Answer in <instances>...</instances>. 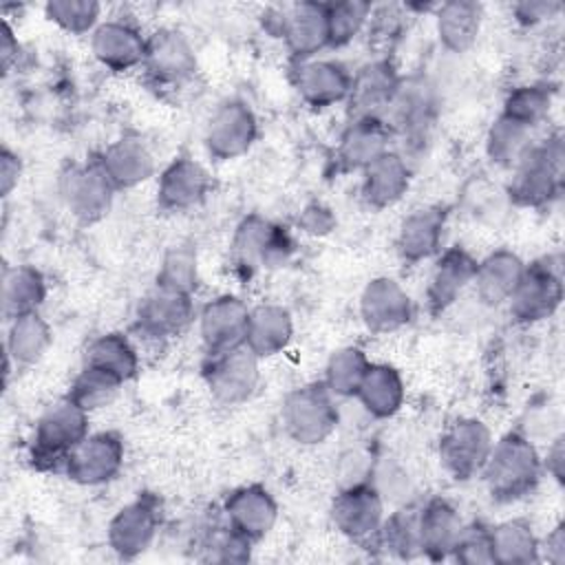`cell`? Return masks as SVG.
I'll list each match as a JSON object with an SVG mask.
<instances>
[{"label":"cell","instance_id":"15","mask_svg":"<svg viewBox=\"0 0 565 565\" xmlns=\"http://www.w3.org/2000/svg\"><path fill=\"white\" fill-rule=\"evenodd\" d=\"M256 117L245 102L232 99L216 108L207 124L205 143L218 159H234L249 150L256 139Z\"/></svg>","mask_w":565,"mask_h":565},{"label":"cell","instance_id":"35","mask_svg":"<svg viewBox=\"0 0 565 565\" xmlns=\"http://www.w3.org/2000/svg\"><path fill=\"white\" fill-rule=\"evenodd\" d=\"M84 364L97 366V369L119 377L121 382H126L137 373L139 360H137V351L128 342V338H124L121 333H106V335L95 338L88 344Z\"/></svg>","mask_w":565,"mask_h":565},{"label":"cell","instance_id":"11","mask_svg":"<svg viewBox=\"0 0 565 565\" xmlns=\"http://www.w3.org/2000/svg\"><path fill=\"white\" fill-rule=\"evenodd\" d=\"M143 66L157 88H174L196 73V57L179 31L161 29L146 40Z\"/></svg>","mask_w":565,"mask_h":565},{"label":"cell","instance_id":"45","mask_svg":"<svg viewBox=\"0 0 565 565\" xmlns=\"http://www.w3.org/2000/svg\"><path fill=\"white\" fill-rule=\"evenodd\" d=\"M46 15L71 33H86L97 22L99 4L93 0H53L46 4Z\"/></svg>","mask_w":565,"mask_h":565},{"label":"cell","instance_id":"12","mask_svg":"<svg viewBox=\"0 0 565 565\" xmlns=\"http://www.w3.org/2000/svg\"><path fill=\"white\" fill-rule=\"evenodd\" d=\"M62 192L68 210L86 223L102 218L113 201L115 183L104 170L102 159H90L84 166L73 168L62 183Z\"/></svg>","mask_w":565,"mask_h":565},{"label":"cell","instance_id":"25","mask_svg":"<svg viewBox=\"0 0 565 565\" xmlns=\"http://www.w3.org/2000/svg\"><path fill=\"white\" fill-rule=\"evenodd\" d=\"M388 137L391 128L380 117L353 119L340 141L338 163H342L344 170H364L388 150Z\"/></svg>","mask_w":565,"mask_h":565},{"label":"cell","instance_id":"18","mask_svg":"<svg viewBox=\"0 0 565 565\" xmlns=\"http://www.w3.org/2000/svg\"><path fill=\"white\" fill-rule=\"evenodd\" d=\"M360 311L364 324L375 333H388L411 320L413 307L406 291L391 278H375L366 285Z\"/></svg>","mask_w":565,"mask_h":565},{"label":"cell","instance_id":"9","mask_svg":"<svg viewBox=\"0 0 565 565\" xmlns=\"http://www.w3.org/2000/svg\"><path fill=\"white\" fill-rule=\"evenodd\" d=\"M382 510L384 505L380 490L366 481H355L333 499L331 516L344 536L351 541L371 543L384 521Z\"/></svg>","mask_w":565,"mask_h":565},{"label":"cell","instance_id":"16","mask_svg":"<svg viewBox=\"0 0 565 565\" xmlns=\"http://www.w3.org/2000/svg\"><path fill=\"white\" fill-rule=\"evenodd\" d=\"M192 294L157 285L139 305L137 327L152 338L181 333L192 320Z\"/></svg>","mask_w":565,"mask_h":565},{"label":"cell","instance_id":"21","mask_svg":"<svg viewBox=\"0 0 565 565\" xmlns=\"http://www.w3.org/2000/svg\"><path fill=\"white\" fill-rule=\"evenodd\" d=\"M205 168L188 157L174 159L159 179V205L168 212H183L199 205L210 190Z\"/></svg>","mask_w":565,"mask_h":565},{"label":"cell","instance_id":"42","mask_svg":"<svg viewBox=\"0 0 565 565\" xmlns=\"http://www.w3.org/2000/svg\"><path fill=\"white\" fill-rule=\"evenodd\" d=\"M371 15L369 2H335L327 4V22H329V46H342L355 38L362 24Z\"/></svg>","mask_w":565,"mask_h":565},{"label":"cell","instance_id":"29","mask_svg":"<svg viewBox=\"0 0 565 565\" xmlns=\"http://www.w3.org/2000/svg\"><path fill=\"white\" fill-rule=\"evenodd\" d=\"M291 316L280 305H260L249 311L245 347L256 358H269L280 353L291 340Z\"/></svg>","mask_w":565,"mask_h":565},{"label":"cell","instance_id":"43","mask_svg":"<svg viewBox=\"0 0 565 565\" xmlns=\"http://www.w3.org/2000/svg\"><path fill=\"white\" fill-rule=\"evenodd\" d=\"M157 285L192 294L196 289V254L188 245L172 247L157 276Z\"/></svg>","mask_w":565,"mask_h":565},{"label":"cell","instance_id":"24","mask_svg":"<svg viewBox=\"0 0 565 565\" xmlns=\"http://www.w3.org/2000/svg\"><path fill=\"white\" fill-rule=\"evenodd\" d=\"M477 265L479 263L461 247H450L439 256L426 289V300L433 313L446 311L457 300L463 287L475 280Z\"/></svg>","mask_w":565,"mask_h":565},{"label":"cell","instance_id":"5","mask_svg":"<svg viewBox=\"0 0 565 565\" xmlns=\"http://www.w3.org/2000/svg\"><path fill=\"white\" fill-rule=\"evenodd\" d=\"M333 393L324 382L307 384L287 395L282 404V422L287 433L300 444H320L338 424Z\"/></svg>","mask_w":565,"mask_h":565},{"label":"cell","instance_id":"7","mask_svg":"<svg viewBox=\"0 0 565 565\" xmlns=\"http://www.w3.org/2000/svg\"><path fill=\"white\" fill-rule=\"evenodd\" d=\"M492 450L490 430L477 419H459L439 439V459L459 481L477 477Z\"/></svg>","mask_w":565,"mask_h":565},{"label":"cell","instance_id":"14","mask_svg":"<svg viewBox=\"0 0 565 565\" xmlns=\"http://www.w3.org/2000/svg\"><path fill=\"white\" fill-rule=\"evenodd\" d=\"M274 22L267 29L289 44L296 57H309L322 46L329 44V22H327V4L318 2H300L289 7L287 11L271 18Z\"/></svg>","mask_w":565,"mask_h":565},{"label":"cell","instance_id":"31","mask_svg":"<svg viewBox=\"0 0 565 565\" xmlns=\"http://www.w3.org/2000/svg\"><path fill=\"white\" fill-rule=\"evenodd\" d=\"M523 263L519 260L516 254L508 249H499L490 254L486 260L477 265L475 274V285L477 294L486 305H499L510 300L521 274H523Z\"/></svg>","mask_w":565,"mask_h":565},{"label":"cell","instance_id":"10","mask_svg":"<svg viewBox=\"0 0 565 565\" xmlns=\"http://www.w3.org/2000/svg\"><path fill=\"white\" fill-rule=\"evenodd\" d=\"M161 525V508L157 497L139 494L121 508L108 525V543L121 558H135L146 552Z\"/></svg>","mask_w":565,"mask_h":565},{"label":"cell","instance_id":"20","mask_svg":"<svg viewBox=\"0 0 565 565\" xmlns=\"http://www.w3.org/2000/svg\"><path fill=\"white\" fill-rule=\"evenodd\" d=\"M353 77L347 68L331 60L300 62L294 73V84L302 99L316 108L333 106L349 97Z\"/></svg>","mask_w":565,"mask_h":565},{"label":"cell","instance_id":"44","mask_svg":"<svg viewBox=\"0 0 565 565\" xmlns=\"http://www.w3.org/2000/svg\"><path fill=\"white\" fill-rule=\"evenodd\" d=\"M547 108H550V95L547 90H543V86H521L508 95L505 108L501 115L527 128H534L547 115Z\"/></svg>","mask_w":565,"mask_h":565},{"label":"cell","instance_id":"4","mask_svg":"<svg viewBox=\"0 0 565 565\" xmlns=\"http://www.w3.org/2000/svg\"><path fill=\"white\" fill-rule=\"evenodd\" d=\"M291 252L294 241L287 227L274 225L258 214L243 218L232 241V260L247 276L260 267L287 263Z\"/></svg>","mask_w":565,"mask_h":565},{"label":"cell","instance_id":"23","mask_svg":"<svg viewBox=\"0 0 565 565\" xmlns=\"http://www.w3.org/2000/svg\"><path fill=\"white\" fill-rule=\"evenodd\" d=\"M95 57L110 71H128L143 64L146 40L141 33L121 20H108L93 31L90 40Z\"/></svg>","mask_w":565,"mask_h":565},{"label":"cell","instance_id":"38","mask_svg":"<svg viewBox=\"0 0 565 565\" xmlns=\"http://www.w3.org/2000/svg\"><path fill=\"white\" fill-rule=\"evenodd\" d=\"M380 547H386L393 556L413 558L422 554L419 547V510L404 508L382 521L375 539Z\"/></svg>","mask_w":565,"mask_h":565},{"label":"cell","instance_id":"26","mask_svg":"<svg viewBox=\"0 0 565 565\" xmlns=\"http://www.w3.org/2000/svg\"><path fill=\"white\" fill-rule=\"evenodd\" d=\"M463 530L457 510L444 499H430L419 508V547L430 558H446Z\"/></svg>","mask_w":565,"mask_h":565},{"label":"cell","instance_id":"2","mask_svg":"<svg viewBox=\"0 0 565 565\" xmlns=\"http://www.w3.org/2000/svg\"><path fill=\"white\" fill-rule=\"evenodd\" d=\"M88 437V413L68 397L49 406L35 424L31 461L40 470L64 468L68 455Z\"/></svg>","mask_w":565,"mask_h":565},{"label":"cell","instance_id":"50","mask_svg":"<svg viewBox=\"0 0 565 565\" xmlns=\"http://www.w3.org/2000/svg\"><path fill=\"white\" fill-rule=\"evenodd\" d=\"M561 4H547V2H523L516 7V15L523 22H536L541 18H547L552 11H556Z\"/></svg>","mask_w":565,"mask_h":565},{"label":"cell","instance_id":"36","mask_svg":"<svg viewBox=\"0 0 565 565\" xmlns=\"http://www.w3.org/2000/svg\"><path fill=\"white\" fill-rule=\"evenodd\" d=\"M51 342L49 324L33 313H24L11 320V329L7 335V353L15 364H33L42 358Z\"/></svg>","mask_w":565,"mask_h":565},{"label":"cell","instance_id":"48","mask_svg":"<svg viewBox=\"0 0 565 565\" xmlns=\"http://www.w3.org/2000/svg\"><path fill=\"white\" fill-rule=\"evenodd\" d=\"M298 225L302 227V232L313 234V236H322L329 234L331 227L335 225V218L331 214L329 207H324L322 203H311L302 210V214L298 216Z\"/></svg>","mask_w":565,"mask_h":565},{"label":"cell","instance_id":"33","mask_svg":"<svg viewBox=\"0 0 565 565\" xmlns=\"http://www.w3.org/2000/svg\"><path fill=\"white\" fill-rule=\"evenodd\" d=\"M364 408L375 417H391L404 399V384L399 373L388 364H371L355 393Z\"/></svg>","mask_w":565,"mask_h":565},{"label":"cell","instance_id":"27","mask_svg":"<svg viewBox=\"0 0 565 565\" xmlns=\"http://www.w3.org/2000/svg\"><path fill=\"white\" fill-rule=\"evenodd\" d=\"M411 170L397 152L380 154L371 166L364 168L362 196L373 207H388L402 199L408 190Z\"/></svg>","mask_w":565,"mask_h":565},{"label":"cell","instance_id":"32","mask_svg":"<svg viewBox=\"0 0 565 565\" xmlns=\"http://www.w3.org/2000/svg\"><path fill=\"white\" fill-rule=\"evenodd\" d=\"M46 296V282L42 274L29 265L7 267L2 276V313L13 320L24 313H33Z\"/></svg>","mask_w":565,"mask_h":565},{"label":"cell","instance_id":"19","mask_svg":"<svg viewBox=\"0 0 565 565\" xmlns=\"http://www.w3.org/2000/svg\"><path fill=\"white\" fill-rule=\"evenodd\" d=\"M399 90V79L388 60H375L360 68L351 82L349 104L353 119L377 117V113L393 104Z\"/></svg>","mask_w":565,"mask_h":565},{"label":"cell","instance_id":"13","mask_svg":"<svg viewBox=\"0 0 565 565\" xmlns=\"http://www.w3.org/2000/svg\"><path fill=\"white\" fill-rule=\"evenodd\" d=\"M124 463V441L117 433L88 435L66 459L64 472L84 486L110 481Z\"/></svg>","mask_w":565,"mask_h":565},{"label":"cell","instance_id":"8","mask_svg":"<svg viewBox=\"0 0 565 565\" xmlns=\"http://www.w3.org/2000/svg\"><path fill=\"white\" fill-rule=\"evenodd\" d=\"M212 395L223 404L245 402L258 382V358L245 347L207 355L203 369Z\"/></svg>","mask_w":565,"mask_h":565},{"label":"cell","instance_id":"34","mask_svg":"<svg viewBox=\"0 0 565 565\" xmlns=\"http://www.w3.org/2000/svg\"><path fill=\"white\" fill-rule=\"evenodd\" d=\"M481 26V7L477 2H466V0H455L446 2L439 9V40L444 42L446 49L461 53L472 46L477 40Z\"/></svg>","mask_w":565,"mask_h":565},{"label":"cell","instance_id":"28","mask_svg":"<svg viewBox=\"0 0 565 565\" xmlns=\"http://www.w3.org/2000/svg\"><path fill=\"white\" fill-rule=\"evenodd\" d=\"M446 212L441 207H419L411 212L397 236V252L404 260L417 263L433 256L439 249L444 234Z\"/></svg>","mask_w":565,"mask_h":565},{"label":"cell","instance_id":"37","mask_svg":"<svg viewBox=\"0 0 565 565\" xmlns=\"http://www.w3.org/2000/svg\"><path fill=\"white\" fill-rule=\"evenodd\" d=\"M492 536V556L494 563H534L539 561V543L532 534L530 523L525 521H505L497 527H490Z\"/></svg>","mask_w":565,"mask_h":565},{"label":"cell","instance_id":"3","mask_svg":"<svg viewBox=\"0 0 565 565\" xmlns=\"http://www.w3.org/2000/svg\"><path fill=\"white\" fill-rule=\"evenodd\" d=\"M510 183V196L519 205H545L561 192L563 183V141L550 137L539 146H530L516 161Z\"/></svg>","mask_w":565,"mask_h":565},{"label":"cell","instance_id":"1","mask_svg":"<svg viewBox=\"0 0 565 565\" xmlns=\"http://www.w3.org/2000/svg\"><path fill=\"white\" fill-rule=\"evenodd\" d=\"M481 472L490 497L508 503L534 490L541 477V459L523 435L508 433L492 444L490 457Z\"/></svg>","mask_w":565,"mask_h":565},{"label":"cell","instance_id":"49","mask_svg":"<svg viewBox=\"0 0 565 565\" xmlns=\"http://www.w3.org/2000/svg\"><path fill=\"white\" fill-rule=\"evenodd\" d=\"M0 177H2V194H9L20 179V159L7 148L0 154Z\"/></svg>","mask_w":565,"mask_h":565},{"label":"cell","instance_id":"46","mask_svg":"<svg viewBox=\"0 0 565 565\" xmlns=\"http://www.w3.org/2000/svg\"><path fill=\"white\" fill-rule=\"evenodd\" d=\"M452 556L461 563H468V565H477V563H494V556H492V536H490V527L477 523V525H470V527H463L457 543H455V550H452Z\"/></svg>","mask_w":565,"mask_h":565},{"label":"cell","instance_id":"51","mask_svg":"<svg viewBox=\"0 0 565 565\" xmlns=\"http://www.w3.org/2000/svg\"><path fill=\"white\" fill-rule=\"evenodd\" d=\"M547 558L554 561V563H561L565 558V532H563V525H558L547 536Z\"/></svg>","mask_w":565,"mask_h":565},{"label":"cell","instance_id":"47","mask_svg":"<svg viewBox=\"0 0 565 565\" xmlns=\"http://www.w3.org/2000/svg\"><path fill=\"white\" fill-rule=\"evenodd\" d=\"M373 18V26H371V38L373 42H384L397 38V33L402 31V13L395 7H382L375 13L371 11Z\"/></svg>","mask_w":565,"mask_h":565},{"label":"cell","instance_id":"6","mask_svg":"<svg viewBox=\"0 0 565 565\" xmlns=\"http://www.w3.org/2000/svg\"><path fill=\"white\" fill-rule=\"evenodd\" d=\"M561 300V265L552 256H545L523 267V274L510 296V313L519 322H536L552 316Z\"/></svg>","mask_w":565,"mask_h":565},{"label":"cell","instance_id":"39","mask_svg":"<svg viewBox=\"0 0 565 565\" xmlns=\"http://www.w3.org/2000/svg\"><path fill=\"white\" fill-rule=\"evenodd\" d=\"M124 382L97 366H88L84 364V369L79 371V375L75 377V382L71 384L68 391V399L75 402L77 406H82L86 413L106 406L119 391Z\"/></svg>","mask_w":565,"mask_h":565},{"label":"cell","instance_id":"17","mask_svg":"<svg viewBox=\"0 0 565 565\" xmlns=\"http://www.w3.org/2000/svg\"><path fill=\"white\" fill-rule=\"evenodd\" d=\"M249 309L236 296H221L205 305L201 313V338L207 355L245 344Z\"/></svg>","mask_w":565,"mask_h":565},{"label":"cell","instance_id":"41","mask_svg":"<svg viewBox=\"0 0 565 565\" xmlns=\"http://www.w3.org/2000/svg\"><path fill=\"white\" fill-rule=\"evenodd\" d=\"M371 362L366 360V355L355 349V347H347L340 349L338 353L331 355L329 364H327V386L333 395H355L364 373L369 371Z\"/></svg>","mask_w":565,"mask_h":565},{"label":"cell","instance_id":"40","mask_svg":"<svg viewBox=\"0 0 565 565\" xmlns=\"http://www.w3.org/2000/svg\"><path fill=\"white\" fill-rule=\"evenodd\" d=\"M530 130L532 128L501 115L488 135V154L492 161L501 166H516L530 148Z\"/></svg>","mask_w":565,"mask_h":565},{"label":"cell","instance_id":"52","mask_svg":"<svg viewBox=\"0 0 565 565\" xmlns=\"http://www.w3.org/2000/svg\"><path fill=\"white\" fill-rule=\"evenodd\" d=\"M561 457H563V439H556L554 448L547 455V468L554 472L556 479H561Z\"/></svg>","mask_w":565,"mask_h":565},{"label":"cell","instance_id":"22","mask_svg":"<svg viewBox=\"0 0 565 565\" xmlns=\"http://www.w3.org/2000/svg\"><path fill=\"white\" fill-rule=\"evenodd\" d=\"M225 516L236 532L258 541L274 527L278 508L263 486H245L227 497Z\"/></svg>","mask_w":565,"mask_h":565},{"label":"cell","instance_id":"30","mask_svg":"<svg viewBox=\"0 0 565 565\" xmlns=\"http://www.w3.org/2000/svg\"><path fill=\"white\" fill-rule=\"evenodd\" d=\"M99 159L115 188H132L154 172L152 154L137 137H121Z\"/></svg>","mask_w":565,"mask_h":565}]
</instances>
